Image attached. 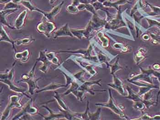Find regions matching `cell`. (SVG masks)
<instances>
[{
    "mask_svg": "<svg viewBox=\"0 0 160 120\" xmlns=\"http://www.w3.org/2000/svg\"><path fill=\"white\" fill-rule=\"evenodd\" d=\"M13 77H14V69L12 68L7 73L1 74V81L7 85L9 86L10 89H11L12 91L22 93V94L26 95L28 98H30V97H28L25 93V92L26 90L25 89L20 88L12 83V81L13 80Z\"/></svg>",
    "mask_w": 160,
    "mask_h": 120,
    "instance_id": "cell-1",
    "label": "cell"
},
{
    "mask_svg": "<svg viewBox=\"0 0 160 120\" xmlns=\"http://www.w3.org/2000/svg\"><path fill=\"white\" fill-rule=\"evenodd\" d=\"M10 104L6 107V109L2 113V116L1 118V120L6 119V118L8 117L10 114L11 110L13 107H17V108H21L22 107V105L19 103L20 99L19 97L17 96H11L10 97Z\"/></svg>",
    "mask_w": 160,
    "mask_h": 120,
    "instance_id": "cell-2",
    "label": "cell"
},
{
    "mask_svg": "<svg viewBox=\"0 0 160 120\" xmlns=\"http://www.w3.org/2000/svg\"><path fill=\"white\" fill-rule=\"evenodd\" d=\"M55 26L53 23L50 22L44 21L40 23L37 29L40 33H43L48 38L50 37V33L55 29Z\"/></svg>",
    "mask_w": 160,
    "mask_h": 120,
    "instance_id": "cell-3",
    "label": "cell"
},
{
    "mask_svg": "<svg viewBox=\"0 0 160 120\" xmlns=\"http://www.w3.org/2000/svg\"><path fill=\"white\" fill-rule=\"evenodd\" d=\"M31 102H32V100L28 101L26 105L23 107L21 111L18 113V115H16L14 118H12V120H17L18 119L20 118L21 117L24 116V115L27 114L26 113L28 114H34L38 112V110L36 108L34 107H32L31 106Z\"/></svg>",
    "mask_w": 160,
    "mask_h": 120,
    "instance_id": "cell-4",
    "label": "cell"
},
{
    "mask_svg": "<svg viewBox=\"0 0 160 120\" xmlns=\"http://www.w3.org/2000/svg\"><path fill=\"white\" fill-rule=\"evenodd\" d=\"M37 61H40L43 63V65L39 68V69L43 73H46L51 62L48 60L45 54V51H40L39 57L36 60Z\"/></svg>",
    "mask_w": 160,
    "mask_h": 120,
    "instance_id": "cell-5",
    "label": "cell"
},
{
    "mask_svg": "<svg viewBox=\"0 0 160 120\" xmlns=\"http://www.w3.org/2000/svg\"><path fill=\"white\" fill-rule=\"evenodd\" d=\"M40 79V78H39L37 80H35L34 79V77H30L27 80H25V81L22 80L21 81L26 83L28 84V91H29V93L32 95L34 94V90L36 89L39 88L37 85V81Z\"/></svg>",
    "mask_w": 160,
    "mask_h": 120,
    "instance_id": "cell-6",
    "label": "cell"
},
{
    "mask_svg": "<svg viewBox=\"0 0 160 120\" xmlns=\"http://www.w3.org/2000/svg\"><path fill=\"white\" fill-rule=\"evenodd\" d=\"M64 2H62L61 3V4L59 5L56 6L53 10H52L49 13H46L44 12V16H45L46 19L48 20L49 21H52L54 20V18L55 16L60 12V10H61V8L62 6L63 5Z\"/></svg>",
    "mask_w": 160,
    "mask_h": 120,
    "instance_id": "cell-7",
    "label": "cell"
},
{
    "mask_svg": "<svg viewBox=\"0 0 160 120\" xmlns=\"http://www.w3.org/2000/svg\"><path fill=\"white\" fill-rule=\"evenodd\" d=\"M42 107L45 108L49 112V115L47 117H44V116L40 114L45 120L59 119L61 118H65L64 114L62 111H61V113H58H58H55L53 112V111L51 110H50L47 106H43Z\"/></svg>",
    "mask_w": 160,
    "mask_h": 120,
    "instance_id": "cell-8",
    "label": "cell"
},
{
    "mask_svg": "<svg viewBox=\"0 0 160 120\" xmlns=\"http://www.w3.org/2000/svg\"><path fill=\"white\" fill-rule=\"evenodd\" d=\"M55 38H57L59 37H63V36H70L72 37V34L70 33V31L68 29V24L66 23L65 25L58 29L55 33Z\"/></svg>",
    "mask_w": 160,
    "mask_h": 120,
    "instance_id": "cell-9",
    "label": "cell"
},
{
    "mask_svg": "<svg viewBox=\"0 0 160 120\" xmlns=\"http://www.w3.org/2000/svg\"><path fill=\"white\" fill-rule=\"evenodd\" d=\"M67 85H66L60 84L52 83L47 85L46 86L40 89L39 91H37L36 93H38L40 92H44L45 91H48V90H54L57 89L61 88L66 87Z\"/></svg>",
    "mask_w": 160,
    "mask_h": 120,
    "instance_id": "cell-10",
    "label": "cell"
},
{
    "mask_svg": "<svg viewBox=\"0 0 160 120\" xmlns=\"http://www.w3.org/2000/svg\"><path fill=\"white\" fill-rule=\"evenodd\" d=\"M27 11H23L16 19L15 23V27L18 29H20L23 25L24 20L26 16Z\"/></svg>",
    "mask_w": 160,
    "mask_h": 120,
    "instance_id": "cell-11",
    "label": "cell"
},
{
    "mask_svg": "<svg viewBox=\"0 0 160 120\" xmlns=\"http://www.w3.org/2000/svg\"><path fill=\"white\" fill-rule=\"evenodd\" d=\"M29 52L26 50L23 51L22 53H17L15 55V58L17 60H20L23 63H25L28 60Z\"/></svg>",
    "mask_w": 160,
    "mask_h": 120,
    "instance_id": "cell-12",
    "label": "cell"
},
{
    "mask_svg": "<svg viewBox=\"0 0 160 120\" xmlns=\"http://www.w3.org/2000/svg\"><path fill=\"white\" fill-rule=\"evenodd\" d=\"M54 98H55V100L57 101L58 102V104L62 108L63 110H68V107L66 106V104H65V102L62 100L61 98V97L59 96V94L57 93V92H55V95L53 96Z\"/></svg>",
    "mask_w": 160,
    "mask_h": 120,
    "instance_id": "cell-13",
    "label": "cell"
},
{
    "mask_svg": "<svg viewBox=\"0 0 160 120\" xmlns=\"http://www.w3.org/2000/svg\"><path fill=\"white\" fill-rule=\"evenodd\" d=\"M1 41H4L8 42L12 44L13 47V44L15 43V42L12 41H11V40L10 39V38H9L8 35H7V34L6 33L4 29V28H3L2 26H1Z\"/></svg>",
    "mask_w": 160,
    "mask_h": 120,
    "instance_id": "cell-14",
    "label": "cell"
},
{
    "mask_svg": "<svg viewBox=\"0 0 160 120\" xmlns=\"http://www.w3.org/2000/svg\"><path fill=\"white\" fill-rule=\"evenodd\" d=\"M33 39L31 38H25V39H23L15 41V43L17 45H20L21 44H29L33 41Z\"/></svg>",
    "mask_w": 160,
    "mask_h": 120,
    "instance_id": "cell-15",
    "label": "cell"
},
{
    "mask_svg": "<svg viewBox=\"0 0 160 120\" xmlns=\"http://www.w3.org/2000/svg\"><path fill=\"white\" fill-rule=\"evenodd\" d=\"M18 7H19L18 5L14 3L10 2L6 5V6L4 7V9H7L11 8H18Z\"/></svg>",
    "mask_w": 160,
    "mask_h": 120,
    "instance_id": "cell-16",
    "label": "cell"
},
{
    "mask_svg": "<svg viewBox=\"0 0 160 120\" xmlns=\"http://www.w3.org/2000/svg\"><path fill=\"white\" fill-rule=\"evenodd\" d=\"M13 3H18L21 2L22 0H11Z\"/></svg>",
    "mask_w": 160,
    "mask_h": 120,
    "instance_id": "cell-17",
    "label": "cell"
}]
</instances>
